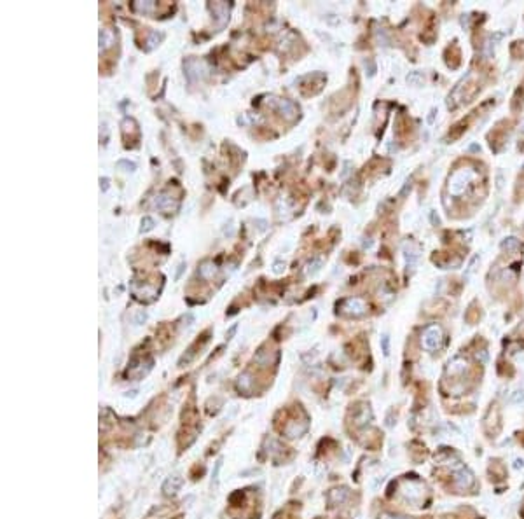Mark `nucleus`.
<instances>
[{"label": "nucleus", "instance_id": "nucleus-5", "mask_svg": "<svg viewBox=\"0 0 524 519\" xmlns=\"http://www.w3.org/2000/svg\"><path fill=\"white\" fill-rule=\"evenodd\" d=\"M112 42H114V37H112L110 32H108V30H100V48H102V49L110 48Z\"/></svg>", "mask_w": 524, "mask_h": 519}, {"label": "nucleus", "instance_id": "nucleus-6", "mask_svg": "<svg viewBox=\"0 0 524 519\" xmlns=\"http://www.w3.org/2000/svg\"><path fill=\"white\" fill-rule=\"evenodd\" d=\"M280 110L287 115V117H294L295 105L292 102H288V100H280Z\"/></svg>", "mask_w": 524, "mask_h": 519}, {"label": "nucleus", "instance_id": "nucleus-8", "mask_svg": "<svg viewBox=\"0 0 524 519\" xmlns=\"http://www.w3.org/2000/svg\"><path fill=\"white\" fill-rule=\"evenodd\" d=\"M521 247V241L517 240V238H507V240L503 241V245H501V248L507 252H514L517 250V248Z\"/></svg>", "mask_w": 524, "mask_h": 519}, {"label": "nucleus", "instance_id": "nucleus-9", "mask_svg": "<svg viewBox=\"0 0 524 519\" xmlns=\"http://www.w3.org/2000/svg\"><path fill=\"white\" fill-rule=\"evenodd\" d=\"M321 259H313V262H308V266H306V275H314L316 271H320V266H321Z\"/></svg>", "mask_w": 524, "mask_h": 519}, {"label": "nucleus", "instance_id": "nucleus-13", "mask_svg": "<svg viewBox=\"0 0 524 519\" xmlns=\"http://www.w3.org/2000/svg\"><path fill=\"white\" fill-rule=\"evenodd\" d=\"M433 115H435V109H432V112H430V117H428V122L433 121Z\"/></svg>", "mask_w": 524, "mask_h": 519}, {"label": "nucleus", "instance_id": "nucleus-10", "mask_svg": "<svg viewBox=\"0 0 524 519\" xmlns=\"http://www.w3.org/2000/svg\"><path fill=\"white\" fill-rule=\"evenodd\" d=\"M117 166H119V168L124 166L126 171H135V170H136V164L133 163V161H126V159H121V161H119Z\"/></svg>", "mask_w": 524, "mask_h": 519}, {"label": "nucleus", "instance_id": "nucleus-4", "mask_svg": "<svg viewBox=\"0 0 524 519\" xmlns=\"http://www.w3.org/2000/svg\"><path fill=\"white\" fill-rule=\"evenodd\" d=\"M156 205H157L159 208H161L162 212H171V210H177V207H179V205H177V203H173V200H171V198H168V196H166V194H161V196L157 198V200H156Z\"/></svg>", "mask_w": 524, "mask_h": 519}, {"label": "nucleus", "instance_id": "nucleus-14", "mask_svg": "<svg viewBox=\"0 0 524 519\" xmlns=\"http://www.w3.org/2000/svg\"><path fill=\"white\" fill-rule=\"evenodd\" d=\"M102 182H103V191H105V189H107V187H108V180H107V179H103Z\"/></svg>", "mask_w": 524, "mask_h": 519}, {"label": "nucleus", "instance_id": "nucleus-12", "mask_svg": "<svg viewBox=\"0 0 524 519\" xmlns=\"http://www.w3.org/2000/svg\"><path fill=\"white\" fill-rule=\"evenodd\" d=\"M154 4L152 2H147V4H135V9H140L143 11V13H147V11H152Z\"/></svg>", "mask_w": 524, "mask_h": 519}, {"label": "nucleus", "instance_id": "nucleus-3", "mask_svg": "<svg viewBox=\"0 0 524 519\" xmlns=\"http://www.w3.org/2000/svg\"><path fill=\"white\" fill-rule=\"evenodd\" d=\"M341 308L342 311L346 313H352V315H364L367 309L366 302L362 301V299L359 297H352V299H344V301L341 302Z\"/></svg>", "mask_w": 524, "mask_h": 519}, {"label": "nucleus", "instance_id": "nucleus-11", "mask_svg": "<svg viewBox=\"0 0 524 519\" xmlns=\"http://www.w3.org/2000/svg\"><path fill=\"white\" fill-rule=\"evenodd\" d=\"M154 228V221L150 217H145L142 221V233H147V231H150Z\"/></svg>", "mask_w": 524, "mask_h": 519}, {"label": "nucleus", "instance_id": "nucleus-2", "mask_svg": "<svg viewBox=\"0 0 524 519\" xmlns=\"http://www.w3.org/2000/svg\"><path fill=\"white\" fill-rule=\"evenodd\" d=\"M442 343V329L439 325H430L423 332V346L430 352L437 350Z\"/></svg>", "mask_w": 524, "mask_h": 519}, {"label": "nucleus", "instance_id": "nucleus-1", "mask_svg": "<svg viewBox=\"0 0 524 519\" xmlns=\"http://www.w3.org/2000/svg\"><path fill=\"white\" fill-rule=\"evenodd\" d=\"M475 175L470 170H460L453 175V179L449 180V191L453 194H463L467 191V187L470 186V179Z\"/></svg>", "mask_w": 524, "mask_h": 519}, {"label": "nucleus", "instance_id": "nucleus-7", "mask_svg": "<svg viewBox=\"0 0 524 519\" xmlns=\"http://www.w3.org/2000/svg\"><path fill=\"white\" fill-rule=\"evenodd\" d=\"M215 264L213 262H205L203 266L200 268V275L203 276V278H212L213 275H215Z\"/></svg>", "mask_w": 524, "mask_h": 519}]
</instances>
